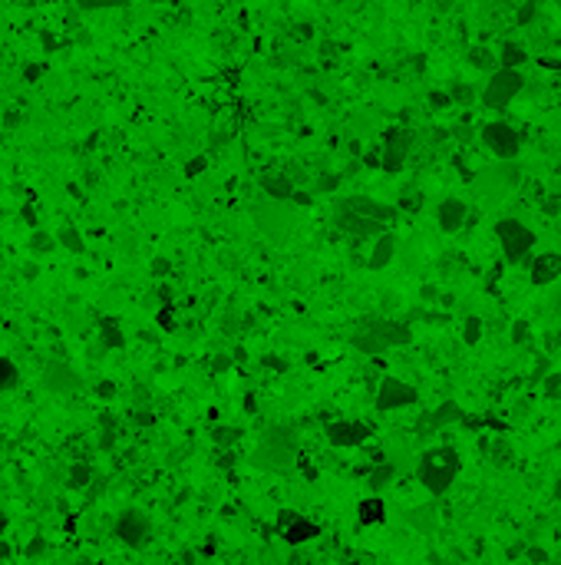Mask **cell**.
Wrapping results in <instances>:
<instances>
[{
	"label": "cell",
	"mask_w": 561,
	"mask_h": 565,
	"mask_svg": "<svg viewBox=\"0 0 561 565\" xmlns=\"http://www.w3.org/2000/svg\"><path fill=\"white\" fill-rule=\"evenodd\" d=\"M333 209H347L353 215H363V219H373V221H383V225H390L396 219V209L387 205L380 199H370V195H347V199H337Z\"/></svg>",
	"instance_id": "7c38bea8"
},
{
	"label": "cell",
	"mask_w": 561,
	"mask_h": 565,
	"mask_svg": "<svg viewBox=\"0 0 561 565\" xmlns=\"http://www.w3.org/2000/svg\"><path fill=\"white\" fill-rule=\"evenodd\" d=\"M211 437H215V446H221V450H225V446H235V443H238L241 433L235 430V427H215V433H211Z\"/></svg>",
	"instance_id": "836d02e7"
},
{
	"label": "cell",
	"mask_w": 561,
	"mask_h": 565,
	"mask_svg": "<svg viewBox=\"0 0 561 565\" xmlns=\"http://www.w3.org/2000/svg\"><path fill=\"white\" fill-rule=\"evenodd\" d=\"M545 397H561V371L545 377Z\"/></svg>",
	"instance_id": "8d00e7d4"
},
{
	"label": "cell",
	"mask_w": 561,
	"mask_h": 565,
	"mask_svg": "<svg viewBox=\"0 0 561 565\" xmlns=\"http://www.w3.org/2000/svg\"><path fill=\"white\" fill-rule=\"evenodd\" d=\"M367 331H370L373 337H380L383 344H387V351H390V347H406L409 341H413L409 324H400V321H370Z\"/></svg>",
	"instance_id": "2e32d148"
},
{
	"label": "cell",
	"mask_w": 561,
	"mask_h": 565,
	"mask_svg": "<svg viewBox=\"0 0 561 565\" xmlns=\"http://www.w3.org/2000/svg\"><path fill=\"white\" fill-rule=\"evenodd\" d=\"M43 552H47V539L43 536H33L27 542V549H23V556L27 559H37V556H43Z\"/></svg>",
	"instance_id": "d590c367"
},
{
	"label": "cell",
	"mask_w": 561,
	"mask_h": 565,
	"mask_svg": "<svg viewBox=\"0 0 561 565\" xmlns=\"http://www.w3.org/2000/svg\"><path fill=\"white\" fill-rule=\"evenodd\" d=\"M406 522L416 529L419 536H433V532L439 529V512H436L433 503H429V506H416V509H409L406 512Z\"/></svg>",
	"instance_id": "44dd1931"
},
{
	"label": "cell",
	"mask_w": 561,
	"mask_h": 565,
	"mask_svg": "<svg viewBox=\"0 0 561 565\" xmlns=\"http://www.w3.org/2000/svg\"><path fill=\"white\" fill-rule=\"evenodd\" d=\"M459 420H466L462 407H459L456 400H446V403H439L429 417H423L419 430H446V427H452V423H459Z\"/></svg>",
	"instance_id": "d6986e66"
},
{
	"label": "cell",
	"mask_w": 561,
	"mask_h": 565,
	"mask_svg": "<svg viewBox=\"0 0 561 565\" xmlns=\"http://www.w3.org/2000/svg\"><path fill=\"white\" fill-rule=\"evenodd\" d=\"M155 321H159V327L162 331H175V314H172V305H165L159 311V317H155Z\"/></svg>",
	"instance_id": "74e56055"
},
{
	"label": "cell",
	"mask_w": 561,
	"mask_h": 565,
	"mask_svg": "<svg viewBox=\"0 0 561 565\" xmlns=\"http://www.w3.org/2000/svg\"><path fill=\"white\" fill-rule=\"evenodd\" d=\"M40 377H43V387H47L50 393H77L79 387H83V377L70 364H63V361H50Z\"/></svg>",
	"instance_id": "5bb4252c"
},
{
	"label": "cell",
	"mask_w": 561,
	"mask_h": 565,
	"mask_svg": "<svg viewBox=\"0 0 561 565\" xmlns=\"http://www.w3.org/2000/svg\"><path fill=\"white\" fill-rule=\"evenodd\" d=\"M350 344L357 347V351H363V354H370V357H377V354H383V351H387V344H383L380 337H373L370 331H367V327L353 334V341H350Z\"/></svg>",
	"instance_id": "484cf974"
},
{
	"label": "cell",
	"mask_w": 561,
	"mask_h": 565,
	"mask_svg": "<svg viewBox=\"0 0 561 565\" xmlns=\"http://www.w3.org/2000/svg\"><path fill=\"white\" fill-rule=\"evenodd\" d=\"M482 146L495 159L515 163V155L522 149V136L515 133L509 123H489V126H482Z\"/></svg>",
	"instance_id": "ba28073f"
},
{
	"label": "cell",
	"mask_w": 561,
	"mask_h": 565,
	"mask_svg": "<svg viewBox=\"0 0 561 565\" xmlns=\"http://www.w3.org/2000/svg\"><path fill=\"white\" fill-rule=\"evenodd\" d=\"M73 4L83 10H113V7H126L129 0H73Z\"/></svg>",
	"instance_id": "e575fe53"
},
{
	"label": "cell",
	"mask_w": 561,
	"mask_h": 565,
	"mask_svg": "<svg viewBox=\"0 0 561 565\" xmlns=\"http://www.w3.org/2000/svg\"><path fill=\"white\" fill-rule=\"evenodd\" d=\"M528 278H532L535 287H545V285H552V281H558L561 278V255L558 251H545V255L532 258Z\"/></svg>",
	"instance_id": "e0dca14e"
},
{
	"label": "cell",
	"mask_w": 561,
	"mask_h": 565,
	"mask_svg": "<svg viewBox=\"0 0 561 565\" xmlns=\"http://www.w3.org/2000/svg\"><path fill=\"white\" fill-rule=\"evenodd\" d=\"M409 149H413V133H409V129H403V126L387 129L383 146H380V169H383V172H390V175H396L403 165H406Z\"/></svg>",
	"instance_id": "52a82bcc"
},
{
	"label": "cell",
	"mask_w": 561,
	"mask_h": 565,
	"mask_svg": "<svg viewBox=\"0 0 561 565\" xmlns=\"http://www.w3.org/2000/svg\"><path fill=\"white\" fill-rule=\"evenodd\" d=\"M518 182H522L518 165L499 159V163L479 169L476 179H472V189H476V195L482 202H502L505 195H512V192L518 189Z\"/></svg>",
	"instance_id": "3957f363"
},
{
	"label": "cell",
	"mask_w": 561,
	"mask_h": 565,
	"mask_svg": "<svg viewBox=\"0 0 561 565\" xmlns=\"http://www.w3.org/2000/svg\"><path fill=\"white\" fill-rule=\"evenodd\" d=\"M393 479H396V466H393V463H377V466L370 470V476H367V486H370L373 496H377L380 489L390 486Z\"/></svg>",
	"instance_id": "d4e9b609"
},
{
	"label": "cell",
	"mask_w": 561,
	"mask_h": 565,
	"mask_svg": "<svg viewBox=\"0 0 561 565\" xmlns=\"http://www.w3.org/2000/svg\"><path fill=\"white\" fill-rule=\"evenodd\" d=\"M327 443L337 446V450H350V446H360V443L370 440V427L360 420H333L327 423Z\"/></svg>",
	"instance_id": "4fadbf2b"
},
{
	"label": "cell",
	"mask_w": 561,
	"mask_h": 565,
	"mask_svg": "<svg viewBox=\"0 0 561 565\" xmlns=\"http://www.w3.org/2000/svg\"><path fill=\"white\" fill-rule=\"evenodd\" d=\"M67 483H70V489H86V486H93V466H89V463H73V466H70Z\"/></svg>",
	"instance_id": "f1b7e54d"
},
{
	"label": "cell",
	"mask_w": 561,
	"mask_h": 565,
	"mask_svg": "<svg viewBox=\"0 0 561 565\" xmlns=\"http://www.w3.org/2000/svg\"><path fill=\"white\" fill-rule=\"evenodd\" d=\"M472 67H479V70H485L489 77H492L495 70H502V63H499V57H492V53H485V47H476L472 50Z\"/></svg>",
	"instance_id": "1f68e13d"
},
{
	"label": "cell",
	"mask_w": 561,
	"mask_h": 565,
	"mask_svg": "<svg viewBox=\"0 0 561 565\" xmlns=\"http://www.w3.org/2000/svg\"><path fill=\"white\" fill-rule=\"evenodd\" d=\"M96 397H99V400H113V397H116V383L113 380L96 383Z\"/></svg>",
	"instance_id": "f35d334b"
},
{
	"label": "cell",
	"mask_w": 561,
	"mask_h": 565,
	"mask_svg": "<svg viewBox=\"0 0 561 565\" xmlns=\"http://www.w3.org/2000/svg\"><path fill=\"white\" fill-rule=\"evenodd\" d=\"M357 519H360V526H380L383 519H387V506H383V499L380 496L360 499V506H357Z\"/></svg>",
	"instance_id": "603a6c76"
},
{
	"label": "cell",
	"mask_w": 561,
	"mask_h": 565,
	"mask_svg": "<svg viewBox=\"0 0 561 565\" xmlns=\"http://www.w3.org/2000/svg\"><path fill=\"white\" fill-rule=\"evenodd\" d=\"M165 271H169V261H165V258H155V261H152V275H165Z\"/></svg>",
	"instance_id": "7bdbcfd3"
},
{
	"label": "cell",
	"mask_w": 561,
	"mask_h": 565,
	"mask_svg": "<svg viewBox=\"0 0 561 565\" xmlns=\"http://www.w3.org/2000/svg\"><path fill=\"white\" fill-rule=\"evenodd\" d=\"M466 215H469V209H466V202L462 199H443L439 202V209H436V221L446 235L462 229V225H466Z\"/></svg>",
	"instance_id": "ac0fdd59"
},
{
	"label": "cell",
	"mask_w": 561,
	"mask_h": 565,
	"mask_svg": "<svg viewBox=\"0 0 561 565\" xmlns=\"http://www.w3.org/2000/svg\"><path fill=\"white\" fill-rule=\"evenodd\" d=\"M20 383V371H17V364L10 361V357H0V390L7 393V390H13Z\"/></svg>",
	"instance_id": "f546056e"
},
{
	"label": "cell",
	"mask_w": 561,
	"mask_h": 565,
	"mask_svg": "<svg viewBox=\"0 0 561 565\" xmlns=\"http://www.w3.org/2000/svg\"><path fill=\"white\" fill-rule=\"evenodd\" d=\"M297 433L284 430V427H274L267 430L257 446L251 450V466L255 470H267V473H291L297 466Z\"/></svg>",
	"instance_id": "7a4b0ae2"
},
{
	"label": "cell",
	"mask_w": 561,
	"mask_h": 565,
	"mask_svg": "<svg viewBox=\"0 0 561 565\" xmlns=\"http://www.w3.org/2000/svg\"><path fill=\"white\" fill-rule=\"evenodd\" d=\"M419 400V390L413 383L400 380V377H383L380 387H377V410L390 413V410H403V407H413Z\"/></svg>",
	"instance_id": "9c48e42d"
},
{
	"label": "cell",
	"mask_w": 561,
	"mask_h": 565,
	"mask_svg": "<svg viewBox=\"0 0 561 565\" xmlns=\"http://www.w3.org/2000/svg\"><path fill=\"white\" fill-rule=\"evenodd\" d=\"M522 87H525V77L518 70H495L482 89V103L489 109H505L515 96L522 93Z\"/></svg>",
	"instance_id": "5b68a950"
},
{
	"label": "cell",
	"mask_w": 561,
	"mask_h": 565,
	"mask_svg": "<svg viewBox=\"0 0 561 565\" xmlns=\"http://www.w3.org/2000/svg\"><path fill=\"white\" fill-rule=\"evenodd\" d=\"M0 393H4V390H0Z\"/></svg>",
	"instance_id": "f907efd6"
},
{
	"label": "cell",
	"mask_w": 561,
	"mask_h": 565,
	"mask_svg": "<svg viewBox=\"0 0 561 565\" xmlns=\"http://www.w3.org/2000/svg\"><path fill=\"white\" fill-rule=\"evenodd\" d=\"M479 337H482V321H479V317H466V324H462V341H466L469 347H476Z\"/></svg>",
	"instance_id": "d6a6232c"
},
{
	"label": "cell",
	"mask_w": 561,
	"mask_h": 565,
	"mask_svg": "<svg viewBox=\"0 0 561 565\" xmlns=\"http://www.w3.org/2000/svg\"><path fill=\"white\" fill-rule=\"evenodd\" d=\"M57 241H60V245H63L67 251H73V255H79V251L86 248V241H83V235H79L77 225H63V229L57 231Z\"/></svg>",
	"instance_id": "83f0119b"
},
{
	"label": "cell",
	"mask_w": 561,
	"mask_h": 565,
	"mask_svg": "<svg viewBox=\"0 0 561 565\" xmlns=\"http://www.w3.org/2000/svg\"><path fill=\"white\" fill-rule=\"evenodd\" d=\"M255 221H257V229L274 241H284L287 231L294 229V215H291V209H284V202H274V199L255 205Z\"/></svg>",
	"instance_id": "8992f818"
},
{
	"label": "cell",
	"mask_w": 561,
	"mask_h": 565,
	"mask_svg": "<svg viewBox=\"0 0 561 565\" xmlns=\"http://www.w3.org/2000/svg\"><path fill=\"white\" fill-rule=\"evenodd\" d=\"M201 169H205V159H191V163L185 165V172H189V175H199Z\"/></svg>",
	"instance_id": "60d3db41"
},
{
	"label": "cell",
	"mask_w": 561,
	"mask_h": 565,
	"mask_svg": "<svg viewBox=\"0 0 561 565\" xmlns=\"http://www.w3.org/2000/svg\"><path fill=\"white\" fill-rule=\"evenodd\" d=\"M462 470V456L456 446H429L416 463V479L429 496H443Z\"/></svg>",
	"instance_id": "6da1fadb"
},
{
	"label": "cell",
	"mask_w": 561,
	"mask_h": 565,
	"mask_svg": "<svg viewBox=\"0 0 561 565\" xmlns=\"http://www.w3.org/2000/svg\"><path fill=\"white\" fill-rule=\"evenodd\" d=\"M261 192L274 202H294V195H297L294 182L284 179V175H261Z\"/></svg>",
	"instance_id": "7402d4cb"
},
{
	"label": "cell",
	"mask_w": 561,
	"mask_h": 565,
	"mask_svg": "<svg viewBox=\"0 0 561 565\" xmlns=\"http://www.w3.org/2000/svg\"><path fill=\"white\" fill-rule=\"evenodd\" d=\"M116 539H123L129 549H143L152 539V519L145 516L143 509H126L123 516L116 519Z\"/></svg>",
	"instance_id": "8fae6325"
},
{
	"label": "cell",
	"mask_w": 561,
	"mask_h": 565,
	"mask_svg": "<svg viewBox=\"0 0 561 565\" xmlns=\"http://www.w3.org/2000/svg\"><path fill=\"white\" fill-rule=\"evenodd\" d=\"M333 221H337V229H343L347 235L353 238H380L387 225L383 221H373V219H363V215H353L347 209H333Z\"/></svg>",
	"instance_id": "9a60e30c"
},
{
	"label": "cell",
	"mask_w": 561,
	"mask_h": 565,
	"mask_svg": "<svg viewBox=\"0 0 561 565\" xmlns=\"http://www.w3.org/2000/svg\"><path fill=\"white\" fill-rule=\"evenodd\" d=\"M135 423H143V427L145 423H152V413H135Z\"/></svg>",
	"instance_id": "f6af8a7d"
},
{
	"label": "cell",
	"mask_w": 561,
	"mask_h": 565,
	"mask_svg": "<svg viewBox=\"0 0 561 565\" xmlns=\"http://www.w3.org/2000/svg\"><path fill=\"white\" fill-rule=\"evenodd\" d=\"M77 565H96L93 559H77Z\"/></svg>",
	"instance_id": "c3c4849f"
},
{
	"label": "cell",
	"mask_w": 561,
	"mask_h": 565,
	"mask_svg": "<svg viewBox=\"0 0 561 565\" xmlns=\"http://www.w3.org/2000/svg\"><path fill=\"white\" fill-rule=\"evenodd\" d=\"M99 341H103V347H109V351H119V347H126L123 324H119L116 317H103V321H99Z\"/></svg>",
	"instance_id": "cb8c5ba5"
},
{
	"label": "cell",
	"mask_w": 561,
	"mask_h": 565,
	"mask_svg": "<svg viewBox=\"0 0 561 565\" xmlns=\"http://www.w3.org/2000/svg\"><path fill=\"white\" fill-rule=\"evenodd\" d=\"M528 60V53H525L518 43H502V50H499V63H502V70H518Z\"/></svg>",
	"instance_id": "4316f807"
},
{
	"label": "cell",
	"mask_w": 561,
	"mask_h": 565,
	"mask_svg": "<svg viewBox=\"0 0 561 565\" xmlns=\"http://www.w3.org/2000/svg\"><path fill=\"white\" fill-rule=\"evenodd\" d=\"M57 245H60L57 235H50V231H33V238H30V251L33 255H50Z\"/></svg>",
	"instance_id": "4dcf8cb0"
},
{
	"label": "cell",
	"mask_w": 561,
	"mask_h": 565,
	"mask_svg": "<svg viewBox=\"0 0 561 565\" xmlns=\"http://www.w3.org/2000/svg\"><path fill=\"white\" fill-rule=\"evenodd\" d=\"M505 4H512V0H505Z\"/></svg>",
	"instance_id": "681fc988"
},
{
	"label": "cell",
	"mask_w": 561,
	"mask_h": 565,
	"mask_svg": "<svg viewBox=\"0 0 561 565\" xmlns=\"http://www.w3.org/2000/svg\"><path fill=\"white\" fill-rule=\"evenodd\" d=\"M548 301H552V311L561 317V287H555V295L548 297Z\"/></svg>",
	"instance_id": "b9f144b4"
},
{
	"label": "cell",
	"mask_w": 561,
	"mask_h": 565,
	"mask_svg": "<svg viewBox=\"0 0 561 565\" xmlns=\"http://www.w3.org/2000/svg\"><path fill=\"white\" fill-rule=\"evenodd\" d=\"M495 238L502 245V255L509 265H522L535 248V231L518 219H502L495 221Z\"/></svg>",
	"instance_id": "277c9868"
},
{
	"label": "cell",
	"mask_w": 561,
	"mask_h": 565,
	"mask_svg": "<svg viewBox=\"0 0 561 565\" xmlns=\"http://www.w3.org/2000/svg\"><path fill=\"white\" fill-rule=\"evenodd\" d=\"M274 529H277V536L284 539V542H291V546H304V542L321 536V526L311 522L304 512H294V509H281Z\"/></svg>",
	"instance_id": "30bf717a"
},
{
	"label": "cell",
	"mask_w": 561,
	"mask_h": 565,
	"mask_svg": "<svg viewBox=\"0 0 561 565\" xmlns=\"http://www.w3.org/2000/svg\"><path fill=\"white\" fill-rule=\"evenodd\" d=\"M393 255H396V235L383 231L380 238H373V248H370V258H367V265H370L373 271H383L393 261Z\"/></svg>",
	"instance_id": "ffe728a7"
},
{
	"label": "cell",
	"mask_w": 561,
	"mask_h": 565,
	"mask_svg": "<svg viewBox=\"0 0 561 565\" xmlns=\"http://www.w3.org/2000/svg\"><path fill=\"white\" fill-rule=\"evenodd\" d=\"M528 337V321H515L512 324V341H525Z\"/></svg>",
	"instance_id": "ab89813d"
},
{
	"label": "cell",
	"mask_w": 561,
	"mask_h": 565,
	"mask_svg": "<svg viewBox=\"0 0 561 565\" xmlns=\"http://www.w3.org/2000/svg\"><path fill=\"white\" fill-rule=\"evenodd\" d=\"M558 205H561L558 199H545V212H548V215H555V212H558Z\"/></svg>",
	"instance_id": "ee69618b"
},
{
	"label": "cell",
	"mask_w": 561,
	"mask_h": 565,
	"mask_svg": "<svg viewBox=\"0 0 561 565\" xmlns=\"http://www.w3.org/2000/svg\"><path fill=\"white\" fill-rule=\"evenodd\" d=\"M555 499L561 503V476H558V483H555Z\"/></svg>",
	"instance_id": "7dc6e473"
},
{
	"label": "cell",
	"mask_w": 561,
	"mask_h": 565,
	"mask_svg": "<svg viewBox=\"0 0 561 565\" xmlns=\"http://www.w3.org/2000/svg\"><path fill=\"white\" fill-rule=\"evenodd\" d=\"M4 529H7V512L0 509V532H4Z\"/></svg>",
	"instance_id": "bcb514c9"
}]
</instances>
